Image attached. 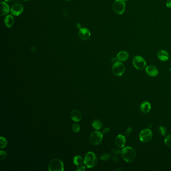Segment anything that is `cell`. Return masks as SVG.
<instances>
[{
    "label": "cell",
    "mask_w": 171,
    "mask_h": 171,
    "mask_svg": "<svg viewBox=\"0 0 171 171\" xmlns=\"http://www.w3.org/2000/svg\"><path fill=\"white\" fill-rule=\"evenodd\" d=\"M123 159L127 163L133 162L136 157V151L131 147H125L121 151Z\"/></svg>",
    "instance_id": "6da1fadb"
},
{
    "label": "cell",
    "mask_w": 171,
    "mask_h": 171,
    "mask_svg": "<svg viewBox=\"0 0 171 171\" xmlns=\"http://www.w3.org/2000/svg\"><path fill=\"white\" fill-rule=\"evenodd\" d=\"M84 164L88 169L94 167L97 164V159L95 154L91 152H87L84 159Z\"/></svg>",
    "instance_id": "7a4b0ae2"
},
{
    "label": "cell",
    "mask_w": 171,
    "mask_h": 171,
    "mask_svg": "<svg viewBox=\"0 0 171 171\" xmlns=\"http://www.w3.org/2000/svg\"><path fill=\"white\" fill-rule=\"evenodd\" d=\"M48 170L49 171H63L64 170L63 163L59 159H54L49 163Z\"/></svg>",
    "instance_id": "3957f363"
},
{
    "label": "cell",
    "mask_w": 171,
    "mask_h": 171,
    "mask_svg": "<svg viewBox=\"0 0 171 171\" xmlns=\"http://www.w3.org/2000/svg\"><path fill=\"white\" fill-rule=\"evenodd\" d=\"M103 139V133L99 130L94 131L89 137L90 141L93 145H98L102 142Z\"/></svg>",
    "instance_id": "277c9868"
},
{
    "label": "cell",
    "mask_w": 171,
    "mask_h": 171,
    "mask_svg": "<svg viewBox=\"0 0 171 171\" xmlns=\"http://www.w3.org/2000/svg\"><path fill=\"white\" fill-rule=\"evenodd\" d=\"M125 3L124 0H115L113 4V10L117 15H121L125 10Z\"/></svg>",
    "instance_id": "5b68a950"
},
{
    "label": "cell",
    "mask_w": 171,
    "mask_h": 171,
    "mask_svg": "<svg viewBox=\"0 0 171 171\" xmlns=\"http://www.w3.org/2000/svg\"><path fill=\"white\" fill-rule=\"evenodd\" d=\"M132 64L134 67L139 70H142L145 69L147 65V63L145 59L140 56L134 57L132 60Z\"/></svg>",
    "instance_id": "8992f818"
},
{
    "label": "cell",
    "mask_w": 171,
    "mask_h": 171,
    "mask_svg": "<svg viewBox=\"0 0 171 171\" xmlns=\"http://www.w3.org/2000/svg\"><path fill=\"white\" fill-rule=\"evenodd\" d=\"M112 71L115 76H121L125 72V65L121 61H116L112 66Z\"/></svg>",
    "instance_id": "52a82bcc"
},
{
    "label": "cell",
    "mask_w": 171,
    "mask_h": 171,
    "mask_svg": "<svg viewBox=\"0 0 171 171\" xmlns=\"http://www.w3.org/2000/svg\"><path fill=\"white\" fill-rule=\"evenodd\" d=\"M152 138V132L149 128L143 129L139 133V140L143 143H147L151 141Z\"/></svg>",
    "instance_id": "ba28073f"
},
{
    "label": "cell",
    "mask_w": 171,
    "mask_h": 171,
    "mask_svg": "<svg viewBox=\"0 0 171 171\" xmlns=\"http://www.w3.org/2000/svg\"><path fill=\"white\" fill-rule=\"evenodd\" d=\"M78 35L80 39L84 41H86L90 37L91 33L88 28H80Z\"/></svg>",
    "instance_id": "9c48e42d"
},
{
    "label": "cell",
    "mask_w": 171,
    "mask_h": 171,
    "mask_svg": "<svg viewBox=\"0 0 171 171\" xmlns=\"http://www.w3.org/2000/svg\"><path fill=\"white\" fill-rule=\"evenodd\" d=\"M24 8L20 4L14 5L10 9V12L13 16H18L22 14Z\"/></svg>",
    "instance_id": "30bf717a"
},
{
    "label": "cell",
    "mask_w": 171,
    "mask_h": 171,
    "mask_svg": "<svg viewBox=\"0 0 171 171\" xmlns=\"http://www.w3.org/2000/svg\"><path fill=\"white\" fill-rule=\"evenodd\" d=\"M115 143L118 148L123 149L126 144L125 137L122 134H119L115 138Z\"/></svg>",
    "instance_id": "8fae6325"
},
{
    "label": "cell",
    "mask_w": 171,
    "mask_h": 171,
    "mask_svg": "<svg viewBox=\"0 0 171 171\" xmlns=\"http://www.w3.org/2000/svg\"><path fill=\"white\" fill-rule=\"evenodd\" d=\"M145 71L147 74L151 77H156L158 75V68L154 65H149L145 67Z\"/></svg>",
    "instance_id": "7c38bea8"
},
{
    "label": "cell",
    "mask_w": 171,
    "mask_h": 171,
    "mask_svg": "<svg viewBox=\"0 0 171 171\" xmlns=\"http://www.w3.org/2000/svg\"><path fill=\"white\" fill-rule=\"evenodd\" d=\"M157 57L158 59L162 61H167L169 59V54L167 51L165 50H160L157 53Z\"/></svg>",
    "instance_id": "4fadbf2b"
},
{
    "label": "cell",
    "mask_w": 171,
    "mask_h": 171,
    "mask_svg": "<svg viewBox=\"0 0 171 171\" xmlns=\"http://www.w3.org/2000/svg\"><path fill=\"white\" fill-rule=\"evenodd\" d=\"M70 117L72 120L75 122H78L82 119L81 112L77 110H72L71 112Z\"/></svg>",
    "instance_id": "5bb4252c"
},
{
    "label": "cell",
    "mask_w": 171,
    "mask_h": 171,
    "mask_svg": "<svg viewBox=\"0 0 171 171\" xmlns=\"http://www.w3.org/2000/svg\"><path fill=\"white\" fill-rule=\"evenodd\" d=\"M140 110L144 114L149 113L151 110V104L149 101H145L140 105Z\"/></svg>",
    "instance_id": "9a60e30c"
},
{
    "label": "cell",
    "mask_w": 171,
    "mask_h": 171,
    "mask_svg": "<svg viewBox=\"0 0 171 171\" xmlns=\"http://www.w3.org/2000/svg\"><path fill=\"white\" fill-rule=\"evenodd\" d=\"M129 57V54L128 52L125 51H121L118 53L117 55V59L118 61L123 62L126 61L128 59Z\"/></svg>",
    "instance_id": "2e32d148"
},
{
    "label": "cell",
    "mask_w": 171,
    "mask_h": 171,
    "mask_svg": "<svg viewBox=\"0 0 171 171\" xmlns=\"http://www.w3.org/2000/svg\"><path fill=\"white\" fill-rule=\"evenodd\" d=\"M9 7L8 4L5 2H1V16H4L7 15L9 12Z\"/></svg>",
    "instance_id": "e0dca14e"
},
{
    "label": "cell",
    "mask_w": 171,
    "mask_h": 171,
    "mask_svg": "<svg viewBox=\"0 0 171 171\" xmlns=\"http://www.w3.org/2000/svg\"><path fill=\"white\" fill-rule=\"evenodd\" d=\"M5 24L7 27H11L14 23V19L11 15H8L4 19Z\"/></svg>",
    "instance_id": "ac0fdd59"
},
{
    "label": "cell",
    "mask_w": 171,
    "mask_h": 171,
    "mask_svg": "<svg viewBox=\"0 0 171 171\" xmlns=\"http://www.w3.org/2000/svg\"><path fill=\"white\" fill-rule=\"evenodd\" d=\"M92 125L93 128H95L96 130H99L102 128L103 124L101 121L99 119H95L93 121V122L92 123Z\"/></svg>",
    "instance_id": "d6986e66"
},
{
    "label": "cell",
    "mask_w": 171,
    "mask_h": 171,
    "mask_svg": "<svg viewBox=\"0 0 171 171\" xmlns=\"http://www.w3.org/2000/svg\"><path fill=\"white\" fill-rule=\"evenodd\" d=\"M73 163L75 165L79 166L82 165L84 163V161L82 157L80 156H75L73 159Z\"/></svg>",
    "instance_id": "ffe728a7"
},
{
    "label": "cell",
    "mask_w": 171,
    "mask_h": 171,
    "mask_svg": "<svg viewBox=\"0 0 171 171\" xmlns=\"http://www.w3.org/2000/svg\"><path fill=\"white\" fill-rule=\"evenodd\" d=\"M0 141H1V145H0L1 149L5 148L8 145V141L7 139L4 137H1L0 138Z\"/></svg>",
    "instance_id": "44dd1931"
},
{
    "label": "cell",
    "mask_w": 171,
    "mask_h": 171,
    "mask_svg": "<svg viewBox=\"0 0 171 171\" xmlns=\"http://www.w3.org/2000/svg\"><path fill=\"white\" fill-rule=\"evenodd\" d=\"M164 142L165 145L169 148H171V134H169L165 137Z\"/></svg>",
    "instance_id": "7402d4cb"
},
{
    "label": "cell",
    "mask_w": 171,
    "mask_h": 171,
    "mask_svg": "<svg viewBox=\"0 0 171 171\" xmlns=\"http://www.w3.org/2000/svg\"><path fill=\"white\" fill-rule=\"evenodd\" d=\"M72 130L73 132H79L80 130V125L78 124V123H74L72 126Z\"/></svg>",
    "instance_id": "603a6c76"
},
{
    "label": "cell",
    "mask_w": 171,
    "mask_h": 171,
    "mask_svg": "<svg viewBox=\"0 0 171 171\" xmlns=\"http://www.w3.org/2000/svg\"><path fill=\"white\" fill-rule=\"evenodd\" d=\"M159 132L162 136H165L167 134V129L165 128V127H163V126H160L158 128Z\"/></svg>",
    "instance_id": "cb8c5ba5"
},
{
    "label": "cell",
    "mask_w": 171,
    "mask_h": 171,
    "mask_svg": "<svg viewBox=\"0 0 171 171\" xmlns=\"http://www.w3.org/2000/svg\"><path fill=\"white\" fill-rule=\"evenodd\" d=\"M110 158V155L108 154H102L101 156V160L102 161H107V160H109Z\"/></svg>",
    "instance_id": "d4e9b609"
},
{
    "label": "cell",
    "mask_w": 171,
    "mask_h": 171,
    "mask_svg": "<svg viewBox=\"0 0 171 171\" xmlns=\"http://www.w3.org/2000/svg\"><path fill=\"white\" fill-rule=\"evenodd\" d=\"M0 156H1V160H4L7 156V154L5 151L2 150L0 152Z\"/></svg>",
    "instance_id": "484cf974"
},
{
    "label": "cell",
    "mask_w": 171,
    "mask_h": 171,
    "mask_svg": "<svg viewBox=\"0 0 171 171\" xmlns=\"http://www.w3.org/2000/svg\"><path fill=\"white\" fill-rule=\"evenodd\" d=\"M132 128L131 127H130V128H128L127 129V130H126L125 134H126L127 136H129V135H130V134L132 133Z\"/></svg>",
    "instance_id": "4316f807"
},
{
    "label": "cell",
    "mask_w": 171,
    "mask_h": 171,
    "mask_svg": "<svg viewBox=\"0 0 171 171\" xmlns=\"http://www.w3.org/2000/svg\"><path fill=\"white\" fill-rule=\"evenodd\" d=\"M85 170H86V168L84 166H82V165H79L76 169V171H84Z\"/></svg>",
    "instance_id": "83f0119b"
},
{
    "label": "cell",
    "mask_w": 171,
    "mask_h": 171,
    "mask_svg": "<svg viewBox=\"0 0 171 171\" xmlns=\"http://www.w3.org/2000/svg\"><path fill=\"white\" fill-rule=\"evenodd\" d=\"M110 132V128H104V130H103L102 133H103V134H108V133H109Z\"/></svg>",
    "instance_id": "f1b7e54d"
},
{
    "label": "cell",
    "mask_w": 171,
    "mask_h": 171,
    "mask_svg": "<svg viewBox=\"0 0 171 171\" xmlns=\"http://www.w3.org/2000/svg\"><path fill=\"white\" fill-rule=\"evenodd\" d=\"M166 6L168 8H171V0H168L166 2Z\"/></svg>",
    "instance_id": "f546056e"
},
{
    "label": "cell",
    "mask_w": 171,
    "mask_h": 171,
    "mask_svg": "<svg viewBox=\"0 0 171 171\" xmlns=\"http://www.w3.org/2000/svg\"><path fill=\"white\" fill-rule=\"evenodd\" d=\"M3 1H5V2H11V1H12L13 0H3Z\"/></svg>",
    "instance_id": "4dcf8cb0"
},
{
    "label": "cell",
    "mask_w": 171,
    "mask_h": 171,
    "mask_svg": "<svg viewBox=\"0 0 171 171\" xmlns=\"http://www.w3.org/2000/svg\"><path fill=\"white\" fill-rule=\"evenodd\" d=\"M125 2H127V1H130V0H124Z\"/></svg>",
    "instance_id": "1f68e13d"
},
{
    "label": "cell",
    "mask_w": 171,
    "mask_h": 171,
    "mask_svg": "<svg viewBox=\"0 0 171 171\" xmlns=\"http://www.w3.org/2000/svg\"><path fill=\"white\" fill-rule=\"evenodd\" d=\"M24 1H29V0H24Z\"/></svg>",
    "instance_id": "d6a6232c"
},
{
    "label": "cell",
    "mask_w": 171,
    "mask_h": 171,
    "mask_svg": "<svg viewBox=\"0 0 171 171\" xmlns=\"http://www.w3.org/2000/svg\"><path fill=\"white\" fill-rule=\"evenodd\" d=\"M170 72H171V68H170Z\"/></svg>",
    "instance_id": "836d02e7"
},
{
    "label": "cell",
    "mask_w": 171,
    "mask_h": 171,
    "mask_svg": "<svg viewBox=\"0 0 171 171\" xmlns=\"http://www.w3.org/2000/svg\"><path fill=\"white\" fill-rule=\"evenodd\" d=\"M67 1H70V0H66Z\"/></svg>",
    "instance_id": "e575fe53"
}]
</instances>
